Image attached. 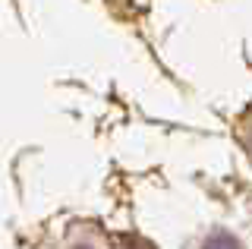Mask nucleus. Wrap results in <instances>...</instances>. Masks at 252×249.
I'll use <instances>...</instances> for the list:
<instances>
[{
    "instance_id": "f257e3e1",
    "label": "nucleus",
    "mask_w": 252,
    "mask_h": 249,
    "mask_svg": "<svg viewBox=\"0 0 252 249\" xmlns=\"http://www.w3.org/2000/svg\"><path fill=\"white\" fill-rule=\"evenodd\" d=\"M202 249H243V246H240V240L230 237V233H211Z\"/></svg>"
}]
</instances>
